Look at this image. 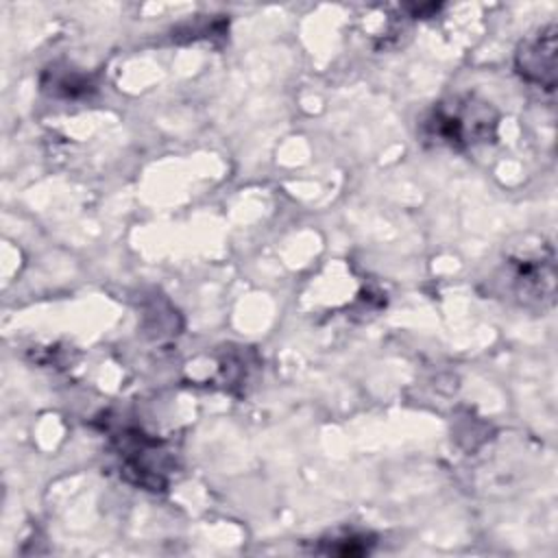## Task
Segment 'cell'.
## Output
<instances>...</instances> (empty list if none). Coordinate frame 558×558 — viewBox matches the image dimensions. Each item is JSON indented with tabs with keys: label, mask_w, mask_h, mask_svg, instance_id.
<instances>
[{
	"label": "cell",
	"mask_w": 558,
	"mask_h": 558,
	"mask_svg": "<svg viewBox=\"0 0 558 558\" xmlns=\"http://www.w3.org/2000/svg\"><path fill=\"white\" fill-rule=\"evenodd\" d=\"M425 135L440 144L464 148L495 135V109L475 96H453L438 102L425 118Z\"/></svg>",
	"instance_id": "6da1fadb"
},
{
	"label": "cell",
	"mask_w": 558,
	"mask_h": 558,
	"mask_svg": "<svg viewBox=\"0 0 558 558\" xmlns=\"http://www.w3.org/2000/svg\"><path fill=\"white\" fill-rule=\"evenodd\" d=\"M519 74L534 85L554 89L556 85V26L549 24L532 39L523 41L517 52Z\"/></svg>",
	"instance_id": "7a4b0ae2"
}]
</instances>
